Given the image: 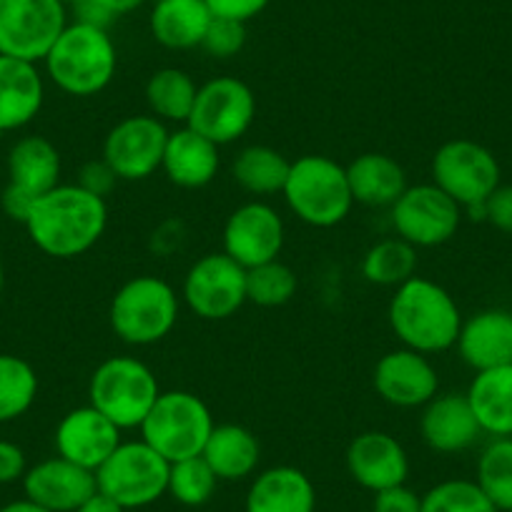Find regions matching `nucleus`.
Instances as JSON below:
<instances>
[{"label":"nucleus","instance_id":"obj_1","mask_svg":"<svg viewBox=\"0 0 512 512\" xmlns=\"http://www.w3.org/2000/svg\"><path fill=\"white\" fill-rule=\"evenodd\" d=\"M23 226L43 254L76 259L101 241L108 226V204L83 186L58 184L33 201Z\"/></svg>","mask_w":512,"mask_h":512},{"label":"nucleus","instance_id":"obj_2","mask_svg":"<svg viewBox=\"0 0 512 512\" xmlns=\"http://www.w3.org/2000/svg\"><path fill=\"white\" fill-rule=\"evenodd\" d=\"M387 317L402 347L427 357L455 347L465 322L455 297L425 277H412L395 289Z\"/></svg>","mask_w":512,"mask_h":512},{"label":"nucleus","instance_id":"obj_3","mask_svg":"<svg viewBox=\"0 0 512 512\" xmlns=\"http://www.w3.org/2000/svg\"><path fill=\"white\" fill-rule=\"evenodd\" d=\"M48 78L63 93L76 98L96 96L111 86L118 68V53L106 28L68 23L48 56L43 58Z\"/></svg>","mask_w":512,"mask_h":512},{"label":"nucleus","instance_id":"obj_4","mask_svg":"<svg viewBox=\"0 0 512 512\" xmlns=\"http://www.w3.org/2000/svg\"><path fill=\"white\" fill-rule=\"evenodd\" d=\"M181 297L166 279L141 274L113 294L108 322L113 334L131 347H151L174 332Z\"/></svg>","mask_w":512,"mask_h":512},{"label":"nucleus","instance_id":"obj_5","mask_svg":"<svg viewBox=\"0 0 512 512\" xmlns=\"http://www.w3.org/2000/svg\"><path fill=\"white\" fill-rule=\"evenodd\" d=\"M282 196L292 214L314 229L342 224L354 206L347 166L322 154H307L292 161Z\"/></svg>","mask_w":512,"mask_h":512},{"label":"nucleus","instance_id":"obj_6","mask_svg":"<svg viewBox=\"0 0 512 512\" xmlns=\"http://www.w3.org/2000/svg\"><path fill=\"white\" fill-rule=\"evenodd\" d=\"M159 395V379L149 364L126 354L103 359L88 382V405L106 415L121 432L144 425Z\"/></svg>","mask_w":512,"mask_h":512},{"label":"nucleus","instance_id":"obj_7","mask_svg":"<svg viewBox=\"0 0 512 512\" xmlns=\"http://www.w3.org/2000/svg\"><path fill=\"white\" fill-rule=\"evenodd\" d=\"M214 427L211 410L201 397L186 390H171L161 392L139 430L141 440L149 442L161 457L179 462L201 455Z\"/></svg>","mask_w":512,"mask_h":512},{"label":"nucleus","instance_id":"obj_8","mask_svg":"<svg viewBox=\"0 0 512 512\" xmlns=\"http://www.w3.org/2000/svg\"><path fill=\"white\" fill-rule=\"evenodd\" d=\"M169 470L171 462L149 442H121L96 470V485L123 510H141L169 492Z\"/></svg>","mask_w":512,"mask_h":512},{"label":"nucleus","instance_id":"obj_9","mask_svg":"<svg viewBox=\"0 0 512 512\" xmlns=\"http://www.w3.org/2000/svg\"><path fill=\"white\" fill-rule=\"evenodd\" d=\"M497 156L472 139L445 141L432 156V184L440 186L462 211L477 209L502 184Z\"/></svg>","mask_w":512,"mask_h":512},{"label":"nucleus","instance_id":"obj_10","mask_svg":"<svg viewBox=\"0 0 512 512\" xmlns=\"http://www.w3.org/2000/svg\"><path fill=\"white\" fill-rule=\"evenodd\" d=\"M66 26L61 0H0V56L43 63Z\"/></svg>","mask_w":512,"mask_h":512},{"label":"nucleus","instance_id":"obj_11","mask_svg":"<svg viewBox=\"0 0 512 512\" xmlns=\"http://www.w3.org/2000/svg\"><path fill=\"white\" fill-rule=\"evenodd\" d=\"M256 118V96L244 81L219 76L199 86L186 126L206 136L216 146L239 141Z\"/></svg>","mask_w":512,"mask_h":512},{"label":"nucleus","instance_id":"obj_12","mask_svg":"<svg viewBox=\"0 0 512 512\" xmlns=\"http://www.w3.org/2000/svg\"><path fill=\"white\" fill-rule=\"evenodd\" d=\"M392 229L415 249L442 246L460 231L462 206L452 201L440 186H407L405 194L390 209Z\"/></svg>","mask_w":512,"mask_h":512},{"label":"nucleus","instance_id":"obj_13","mask_svg":"<svg viewBox=\"0 0 512 512\" xmlns=\"http://www.w3.org/2000/svg\"><path fill=\"white\" fill-rule=\"evenodd\" d=\"M181 299L196 317L206 319V322H221V319L234 317L249 302L246 299V269L224 251L204 254L186 272Z\"/></svg>","mask_w":512,"mask_h":512},{"label":"nucleus","instance_id":"obj_14","mask_svg":"<svg viewBox=\"0 0 512 512\" xmlns=\"http://www.w3.org/2000/svg\"><path fill=\"white\" fill-rule=\"evenodd\" d=\"M169 128L156 116H128L103 139L101 159L116 171L118 181H144L161 171Z\"/></svg>","mask_w":512,"mask_h":512},{"label":"nucleus","instance_id":"obj_15","mask_svg":"<svg viewBox=\"0 0 512 512\" xmlns=\"http://www.w3.org/2000/svg\"><path fill=\"white\" fill-rule=\"evenodd\" d=\"M287 239L284 219L264 201H246L224 224V254L244 269L279 259Z\"/></svg>","mask_w":512,"mask_h":512},{"label":"nucleus","instance_id":"obj_16","mask_svg":"<svg viewBox=\"0 0 512 512\" xmlns=\"http://www.w3.org/2000/svg\"><path fill=\"white\" fill-rule=\"evenodd\" d=\"M374 390L387 405L417 410L440 395V374L430 357L415 349H392L374 367Z\"/></svg>","mask_w":512,"mask_h":512},{"label":"nucleus","instance_id":"obj_17","mask_svg":"<svg viewBox=\"0 0 512 512\" xmlns=\"http://www.w3.org/2000/svg\"><path fill=\"white\" fill-rule=\"evenodd\" d=\"M347 472L359 487L382 492L405 485L410 475V457L402 442L390 432L369 430L354 437L347 447Z\"/></svg>","mask_w":512,"mask_h":512},{"label":"nucleus","instance_id":"obj_18","mask_svg":"<svg viewBox=\"0 0 512 512\" xmlns=\"http://www.w3.org/2000/svg\"><path fill=\"white\" fill-rule=\"evenodd\" d=\"M96 490V472L61 455L36 462L23 475L28 500L51 512H76Z\"/></svg>","mask_w":512,"mask_h":512},{"label":"nucleus","instance_id":"obj_19","mask_svg":"<svg viewBox=\"0 0 512 512\" xmlns=\"http://www.w3.org/2000/svg\"><path fill=\"white\" fill-rule=\"evenodd\" d=\"M56 452L86 470L96 472L121 445V430L93 405L66 412L56 427Z\"/></svg>","mask_w":512,"mask_h":512},{"label":"nucleus","instance_id":"obj_20","mask_svg":"<svg viewBox=\"0 0 512 512\" xmlns=\"http://www.w3.org/2000/svg\"><path fill=\"white\" fill-rule=\"evenodd\" d=\"M420 432L425 445L440 455H457V452L470 450L485 435L467 395H457V392L437 395L422 407Z\"/></svg>","mask_w":512,"mask_h":512},{"label":"nucleus","instance_id":"obj_21","mask_svg":"<svg viewBox=\"0 0 512 512\" xmlns=\"http://www.w3.org/2000/svg\"><path fill=\"white\" fill-rule=\"evenodd\" d=\"M455 347L462 362L475 372L512 364V312L507 309L475 312L462 322Z\"/></svg>","mask_w":512,"mask_h":512},{"label":"nucleus","instance_id":"obj_22","mask_svg":"<svg viewBox=\"0 0 512 512\" xmlns=\"http://www.w3.org/2000/svg\"><path fill=\"white\" fill-rule=\"evenodd\" d=\"M46 101L38 63L0 56V136L28 126Z\"/></svg>","mask_w":512,"mask_h":512},{"label":"nucleus","instance_id":"obj_23","mask_svg":"<svg viewBox=\"0 0 512 512\" xmlns=\"http://www.w3.org/2000/svg\"><path fill=\"white\" fill-rule=\"evenodd\" d=\"M219 146L194 128L181 126L171 131L166 141L161 171L179 189H204L219 174Z\"/></svg>","mask_w":512,"mask_h":512},{"label":"nucleus","instance_id":"obj_24","mask_svg":"<svg viewBox=\"0 0 512 512\" xmlns=\"http://www.w3.org/2000/svg\"><path fill=\"white\" fill-rule=\"evenodd\" d=\"M8 189L36 201L61 184V154L46 136H23L8 151Z\"/></svg>","mask_w":512,"mask_h":512},{"label":"nucleus","instance_id":"obj_25","mask_svg":"<svg viewBox=\"0 0 512 512\" xmlns=\"http://www.w3.org/2000/svg\"><path fill=\"white\" fill-rule=\"evenodd\" d=\"M246 512H314L317 490L307 472L277 465L259 472L246 492Z\"/></svg>","mask_w":512,"mask_h":512},{"label":"nucleus","instance_id":"obj_26","mask_svg":"<svg viewBox=\"0 0 512 512\" xmlns=\"http://www.w3.org/2000/svg\"><path fill=\"white\" fill-rule=\"evenodd\" d=\"M347 179L354 204L372 209H392L407 189V174L400 161L377 151L357 156L347 166Z\"/></svg>","mask_w":512,"mask_h":512},{"label":"nucleus","instance_id":"obj_27","mask_svg":"<svg viewBox=\"0 0 512 512\" xmlns=\"http://www.w3.org/2000/svg\"><path fill=\"white\" fill-rule=\"evenodd\" d=\"M211 16L204 0H156L151 11V36L169 51L201 48Z\"/></svg>","mask_w":512,"mask_h":512},{"label":"nucleus","instance_id":"obj_28","mask_svg":"<svg viewBox=\"0 0 512 512\" xmlns=\"http://www.w3.org/2000/svg\"><path fill=\"white\" fill-rule=\"evenodd\" d=\"M201 457L209 462V467L216 472L219 480H246L259 467L262 445H259V440H256L249 427L226 422V425H216L211 430Z\"/></svg>","mask_w":512,"mask_h":512},{"label":"nucleus","instance_id":"obj_29","mask_svg":"<svg viewBox=\"0 0 512 512\" xmlns=\"http://www.w3.org/2000/svg\"><path fill=\"white\" fill-rule=\"evenodd\" d=\"M465 395L485 435L512 437V364L475 372Z\"/></svg>","mask_w":512,"mask_h":512},{"label":"nucleus","instance_id":"obj_30","mask_svg":"<svg viewBox=\"0 0 512 512\" xmlns=\"http://www.w3.org/2000/svg\"><path fill=\"white\" fill-rule=\"evenodd\" d=\"M289 169H292V161L282 151L254 144L236 154L234 164H231V176L246 194L274 196L284 191Z\"/></svg>","mask_w":512,"mask_h":512},{"label":"nucleus","instance_id":"obj_31","mask_svg":"<svg viewBox=\"0 0 512 512\" xmlns=\"http://www.w3.org/2000/svg\"><path fill=\"white\" fill-rule=\"evenodd\" d=\"M196 93H199V86L189 73L181 71V68H161V71L151 73V78L146 81L144 96L151 116L164 123L186 126Z\"/></svg>","mask_w":512,"mask_h":512},{"label":"nucleus","instance_id":"obj_32","mask_svg":"<svg viewBox=\"0 0 512 512\" xmlns=\"http://www.w3.org/2000/svg\"><path fill=\"white\" fill-rule=\"evenodd\" d=\"M362 277L377 287H402L417 277V249L400 236L377 241L364 254Z\"/></svg>","mask_w":512,"mask_h":512},{"label":"nucleus","instance_id":"obj_33","mask_svg":"<svg viewBox=\"0 0 512 512\" xmlns=\"http://www.w3.org/2000/svg\"><path fill=\"white\" fill-rule=\"evenodd\" d=\"M38 397V374L23 357L0 354V425L18 420Z\"/></svg>","mask_w":512,"mask_h":512},{"label":"nucleus","instance_id":"obj_34","mask_svg":"<svg viewBox=\"0 0 512 512\" xmlns=\"http://www.w3.org/2000/svg\"><path fill=\"white\" fill-rule=\"evenodd\" d=\"M475 482L500 512L512 510V437H492L477 457Z\"/></svg>","mask_w":512,"mask_h":512},{"label":"nucleus","instance_id":"obj_35","mask_svg":"<svg viewBox=\"0 0 512 512\" xmlns=\"http://www.w3.org/2000/svg\"><path fill=\"white\" fill-rule=\"evenodd\" d=\"M299 289L297 272L289 264L274 262L259 264L254 269H246V299L256 307L277 309L294 299Z\"/></svg>","mask_w":512,"mask_h":512},{"label":"nucleus","instance_id":"obj_36","mask_svg":"<svg viewBox=\"0 0 512 512\" xmlns=\"http://www.w3.org/2000/svg\"><path fill=\"white\" fill-rule=\"evenodd\" d=\"M219 477L201 455L171 462L169 495L184 507H204L216 495Z\"/></svg>","mask_w":512,"mask_h":512},{"label":"nucleus","instance_id":"obj_37","mask_svg":"<svg viewBox=\"0 0 512 512\" xmlns=\"http://www.w3.org/2000/svg\"><path fill=\"white\" fill-rule=\"evenodd\" d=\"M422 512H500L475 480H445L422 495Z\"/></svg>","mask_w":512,"mask_h":512},{"label":"nucleus","instance_id":"obj_38","mask_svg":"<svg viewBox=\"0 0 512 512\" xmlns=\"http://www.w3.org/2000/svg\"><path fill=\"white\" fill-rule=\"evenodd\" d=\"M246 46V23L229 21V18H214L206 31L204 48L209 56L214 58H231L236 53H241V48Z\"/></svg>","mask_w":512,"mask_h":512},{"label":"nucleus","instance_id":"obj_39","mask_svg":"<svg viewBox=\"0 0 512 512\" xmlns=\"http://www.w3.org/2000/svg\"><path fill=\"white\" fill-rule=\"evenodd\" d=\"M485 221L512 236V184H500L485 201Z\"/></svg>","mask_w":512,"mask_h":512},{"label":"nucleus","instance_id":"obj_40","mask_svg":"<svg viewBox=\"0 0 512 512\" xmlns=\"http://www.w3.org/2000/svg\"><path fill=\"white\" fill-rule=\"evenodd\" d=\"M372 512H422V495L407 485L374 492Z\"/></svg>","mask_w":512,"mask_h":512},{"label":"nucleus","instance_id":"obj_41","mask_svg":"<svg viewBox=\"0 0 512 512\" xmlns=\"http://www.w3.org/2000/svg\"><path fill=\"white\" fill-rule=\"evenodd\" d=\"M116 184V171H113L103 159L88 161V164H83L81 174H78V186H83V189L91 191V194L101 196V199H108L111 191L116 189Z\"/></svg>","mask_w":512,"mask_h":512},{"label":"nucleus","instance_id":"obj_42","mask_svg":"<svg viewBox=\"0 0 512 512\" xmlns=\"http://www.w3.org/2000/svg\"><path fill=\"white\" fill-rule=\"evenodd\" d=\"M214 18H229V21L246 23L264 13L272 0H204Z\"/></svg>","mask_w":512,"mask_h":512},{"label":"nucleus","instance_id":"obj_43","mask_svg":"<svg viewBox=\"0 0 512 512\" xmlns=\"http://www.w3.org/2000/svg\"><path fill=\"white\" fill-rule=\"evenodd\" d=\"M26 472L28 460L23 447L11 440H0V485H11V482L23 480Z\"/></svg>","mask_w":512,"mask_h":512},{"label":"nucleus","instance_id":"obj_44","mask_svg":"<svg viewBox=\"0 0 512 512\" xmlns=\"http://www.w3.org/2000/svg\"><path fill=\"white\" fill-rule=\"evenodd\" d=\"M73 16H76V23H86V26H96V28H106L116 21L111 11L103 6L101 0H78L76 6L71 8Z\"/></svg>","mask_w":512,"mask_h":512},{"label":"nucleus","instance_id":"obj_45","mask_svg":"<svg viewBox=\"0 0 512 512\" xmlns=\"http://www.w3.org/2000/svg\"><path fill=\"white\" fill-rule=\"evenodd\" d=\"M76 512H126L121 505H118L113 497H108L106 492L96 490Z\"/></svg>","mask_w":512,"mask_h":512},{"label":"nucleus","instance_id":"obj_46","mask_svg":"<svg viewBox=\"0 0 512 512\" xmlns=\"http://www.w3.org/2000/svg\"><path fill=\"white\" fill-rule=\"evenodd\" d=\"M103 6L113 13V16H126V13H134L136 8H141L149 0H101Z\"/></svg>","mask_w":512,"mask_h":512},{"label":"nucleus","instance_id":"obj_47","mask_svg":"<svg viewBox=\"0 0 512 512\" xmlns=\"http://www.w3.org/2000/svg\"><path fill=\"white\" fill-rule=\"evenodd\" d=\"M0 512H51L46 510V507L36 505V502H31L28 497H23V500H13L8 502V505L0 507Z\"/></svg>","mask_w":512,"mask_h":512},{"label":"nucleus","instance_id":"obj_48","mask_svg":"<svg viewBox=\"0 0 512 512\" xmlns=\"http://www.w3.org/2000/svg\"><path fill=\"white\" fill-rule=\"evenodd\" d=\"M3 284H6V269H3V259H0V294H3Z\"/></svg>","mask_w":512,"mask_h":512},{"label":"nucleus","instance_id":"obj_49","mask_svg":"<svg viewBox=\"0 0 512 512\" xmlns=\"http://www.w3.org/2000/svg\"><path fill=\"white\" fill-rule=\"evenodd\" d=\"M61 3H63V6H66V8H73V6H76V3H78V0H61Z\"/></svg>","mask_w":512,"mask_h":512},{"label":"nucleus","instance_id":"obj_50","mask_svg":"<svg viewBox=\"0 0 512 512\" xmlns=\"http://www.w3.org/2000/svg\"><path fill=\"white\" fill-rule=\"evenodd\" d=\"M507 512H512V510H507Z\"/></svg>","mask_w":512,"mask_h":512}]
</instances>
